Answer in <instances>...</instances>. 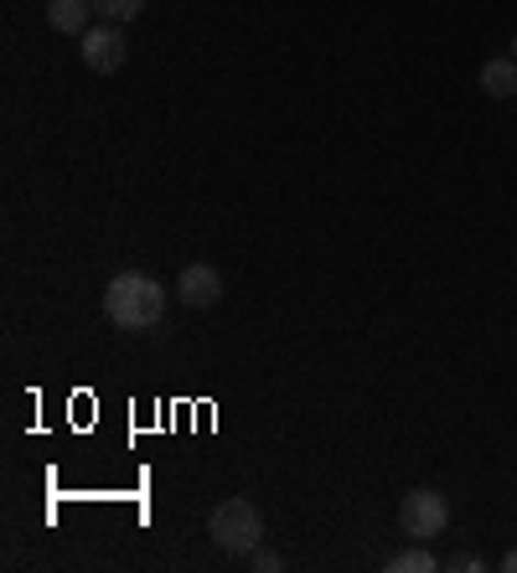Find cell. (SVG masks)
<instances>
[{
    "instance_id": "cell-1",
    "label": "cell",
    "mask_w": 517,
    "mask_h": 573,
    "mask_svg": "<svg viewBox=\"0 0 517 573\" xmlns=\"http://www.w3.org/2000/svg\"><path fill=\"white\" fill-rule=\"evenodd\" d=\"M103 316L120 331H130V337H145V331H155L166 321V285L140 269L114 274L109 289H103Z\"/></svg>"
},
{
    "instance_id": "cell-2",
    "label": "cell",
    "mask_w": 517,
    "mask_h": 573,
    "mask_svg": "<svg viewBox=\"0 0 517 573\" xmlns=\"http://www.w3.org/2000/svg\"><path fill=\"white\" fill-rule=\"evenodd\" d=\"M207 538L218 542V553L249 558L258 542H264V511H258L249 496H228V502L212 506V517H207Z\"/></svg>"
},
{
    "instance_id": "cell-3",
    "label": "cell",
    "mask_w": 517,
    "mask_h": 573,
    "mask_svg": "<svg viewBox=\"0 0 517 573\" xmlns=\"http://www.w3.org/2000/svg\"><path fill=\"white\" fill-rule=\"evenodd\" d=\"M398 527H404V538H414V542H435L450 527L446 491H435V486L404 491V502H398Z\"/></svg>"
},
{
    "instance_id": "cell-4",
    "label": "cell",
    "mask_w": 517,
    "mask_h": 573,
    "mask_svg": "<svg viewBox=\"0 0 517 573\" xmlns=\"http://www.w3.org/2000/svg\"><path fill=\"white\" fill-rule=\"evenodd\" d=\"M78 52H84V68L88 73H120L124 57H130V47H124V32L114 26V21H103V26H88L84 36H78Z\"/></svg>"
},
{
    "instance_id": "cell-5",
    "label": "cell",
    "mask_w": 517,
    "mask_h": 573,
    "mask_svg": "<svg viewBox=\"0 0 517 573\" xmlns=\"http://www.w3.org/2000/svg\"><path fill=\"white\" fill-rule=\"evenodd\" d=\"M176 300L187 305V310H212V305L223 300V274L212 269V264H187V269L176 274Z\"/></svg>"
},
{
    "instance_id": "cell-6",
    "label": "cell",
    "mask_w": 517,
    "mask_h": 573,
    "mask_svg": "<svg viewBox=\"0 0 517 573\" xmlns=\"http://www.w3.org/2000/svg\"><path fill=\"white\" fill-rule=\"evenodd\" d=\"M47 21H52V32L84 36L88 21H94V0H47Z\"/></svg>"
},
{
    "instance_id": "cell-7",
    "label": "cell",
    "mask_w": 517,
    "mask_h": 573,
    "mask_svg": "<svg viewBox=\"0 0 517 573\" xmlns=\"http://www.w3.org/2000/svg\"><path fill=\"white\" fill-rule=\"evenodd\" d=\"M482 93H486V99H513V93H517V63H513V57H486Z\"/></svg>"
},
{
    "instance_id": "cell-8",
    "label": "cell",
    "mask_w": 517,
    "mask_h": 573,
    "mask_svg": "<svg viewBox=\"0 0 517 573\" xmlns=\"http://www.w3.org/2000/svg\"><path fill=\"white\" fill-rule=\"evenodd\" d=\"M435 569H440V558L430 548H398L388 558V573H435Z\"/></svg>"
},
{
    "instance_id": "cell-9",
    "label": "cell",
    "mask_w": 517,
    "mask_h": 573,
    "mask_svg": "<svg viewBox=\"0 0 517 573\" xmlns=\"http://www.w3.org/2000/svg\"><path fill=\"white\" fill-rule=\"evenodd\" d=\"M94 11H99L103 21L120 26V21H135L140 11H145V0H94Z\"/></svg>"
},
{
    "instance_id": "cell-10",
    "label": "cell",
    "mask_w": 517,
    "mask_h": 573,
    "mask_svg": "<svg viewBox=\"0 0 517 573\" xmlns=\"http://www.w3.org/2000/svg\"><path fill=\"white\" fill-rule=\"evenodd\" d=\"M249 569H258V573H279V569H285V558H279V553H258V548H254V553H249Z\"/></svg>"
},
{
    "instance_id": "cell-11",
    "label": "cell",
    "mask_w": 517,
    "mask_h": 573,
    "mask_svg": "<svg viewBox=\"0 0 517 573\" xmlns=\"http://www.w3.org/2000/svg\"><path fill=\"white\" fill-rule=\"evenodd\" d=\"M446 569H455V573H476V569H486V563H482L476 553H455V558L446 563Z\"/></svg>"
},
{
    "instance_id": "cell-12",
    "label": "cell",
    "mask_w": 517,
    "mask_h": 573,
    "mask_svg": "<svg viewBox=\"0 0 517 573\" xmlns=\"http://www.w3.org/2000/svg\"><path fill=\"white\" fill-rule=\"evenodd\" d=\"M502 569H507V573H517V548H513V553H507V558H502Z\"/></svg>"
},
{
    "instance_id": "cell-13",
    "label": "cell",
    "mask_w": 517,
    "mask_h": 573,
    "mask_svg": "<svg viewBox=\"0 0 517 573\" xmlns=\"http://www.w3.org/2000/svg\"><path fill=\"white\" fill-rule=\"evenodd\" d=\"M507 57H513V63H517V36H513V52H507Z\"/></svg>"
}]
</instances>
